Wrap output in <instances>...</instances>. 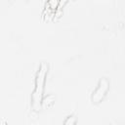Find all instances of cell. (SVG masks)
Listing matches in <instances>:
<instances>
[{
  "label": "cell",
  "instance_id": "3957f363",
  "mask_svg": "<svg viewBox=\"0 0 125 125\" xmlns=\"http://www.w3.org/2000/svg\"><path fill=\"white\" fill-rule=\"evenodd\" d=\"M72 118H73V116H68L67 119L64 121V124H69V123H70V124H74L76 121H75V120H72V121H71Z\"/></svg>",
  "mask_w": 125,
  "mask_h": 125
},
{
  "label": "cell",
  "instance_id": "6da1fadb",
  "mask_svg": "<svg viewBox=\"0 0 125 125\" xmlns=\"http://www.w3.org/2000/svg\"><path fill=\"white\" fill-rule=\"evenodd\" d=\"M47 73H48V64L46 62H41L39 67H38V70L36 72L34 90H33L32 95H31V106L36 111L41 109L43 93H44V86H45Z\"/></svg>",
  "mask_w": 125,
  "mask_h": 125
},
{
  "label": "cell",
  "instance_id": "7a4b0ae2",
  "mask_svg": "<svg viewBox=\"0 0 125 125\" xmlns=\"http://www.w3.org/2000/svg\"><path fill=\"white\" fill-rule=\"evenodd\" d=\"M109 89V82L106 78H102L100 79L99 83H98V86L96 87V89L93 91L92 93V97H91V100L94 104H99L101 103L104 98L105 97L107 91Z\"/></svg>",
  "mask_w": 125,
  "mask_h": 125
}]
</instances>
